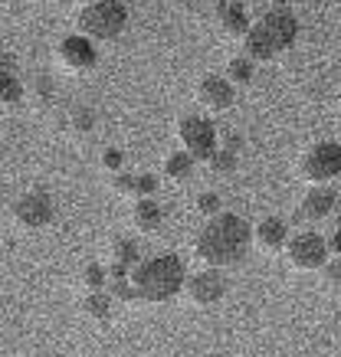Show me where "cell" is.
Wrapping results in <instances>:
<instances>
[{"label":"cell","instance_id":"obj_29","mask_svg":"<svg viewBox=\"0 0 341 357\" xmlns=\"http://www.w3.org/2000/svg\"><path fill=\"white\" fill-rule=\"evenodd\" d=\"M158 194V177L154 174H138V200Z\"/></svg>","mask_w":341,"mask_h":357},{"label":"cell","instance_id":"obj_12","mask_svg":"<svg viewBox=\"0 0 341 357\" xmlns=\"http://www.w3.org/2000/svg\"><path fill=\"white\" fill-rule=\"evenodd\" d=\"M335 204H338V197L331 187H308V194L298 204V217L308 220V223H319L335 210Z\"/></svg>","mask_w":341,"mask_h":357},{"label":"cell","instance_id":"obj_14","mask_svg":"<svg viewBox=\"0 0 341 357\" xmlns=\"http://www.w3.org/2000/svg\"><path fill=\"white\" fill-rule=\"evenodd\" d=\"M217 20H220V30L233 40H246V33L253 30V20L246 17V7H236L230 0L217 3Z\"/></svg>","mask_w":341,"mask_h":357},{"label":"cell","instance_id":"obj_15","mask_svg":"<svg viewBox=\"0 0 341 357\" xmlns=\"http://www.w3.org/2000/svg\"><path fill=\"white\" fill-rule=\"evenodd\" d=\"M165 223V210L154 197H144V200H135L132 206V227L142 229V233H158Z\"/></svg>","mask_w":341,"mask_h":357},{"label":"cell","instance_id":"obj_6","mask_svg":"<svg viewBox=\"0 0 341 357\" xmlns=\"http://www.w3.org/2000/svg\"><path fill=\"white\" fill-rule=\"evenodd\" d=\"M286 259L298 272H321L331 259L328 239H321L319 233H298V236L289 239Z\"/></svg>","mask_w":341,"mask_h":357},{"label":"cell","instance_id":"obj_8","mask_svg":"<svg viewBox=\"0 0 341 357\" xmlns=\"http://www.w3.org/2000/svg\"><path fill=\"white\" fill-rule=\"evenodd\" d=\"M56 59H59V66L69 69V73H89V69H96V63H99V50H96V43H92L89 36L73 33L66 40H59Z\"/></svg>","mask_w":341,"mask_h":357},{"label":"cell","instance_id":"obj_22","mask_svg":"<svg viewBox=\"0 0 341 357\" xmlns=\"http://www.w3.org/2000/svg\"><path fill=\"white\" fill-rule=\"evenodd\" d=\"M105 292H109L115 302H142V298H138V289H135L132 279H109Z\"/></svg>","mask_w":341,"mask_h":357},{"label":"cell","instance_id":"obj_10","mask_svg":"<svg viewBox=\"0 0 341 357\" xmlns=\"http://www.w3.org/2000/svg\"><path fill=\"white\" fill-rule=\"evenodd\" d=\"M256 26H263L266 36L279 46V53H286L289 46H296V40H298V20L292 10H275V7H269V10L259 17Z\"/></svg>","mask_w":341,"mask_h":357},{"label":"cell","instance_id":"obj_33","mask_svg":"<svg viewBox=\"0 0 341 357\" xmlns=\"http://www.w3.org/2000/svg\"><path fill=\"white\" fill-rule=\"evenodd\" d=\"M328 249H331V256H335V259H341V229H335V233H331Z\"/></svg>","mask_w":341,"mask_h":357},{"label":"cell","instance_id":"obj_19","mask_svg":"<svg viewBox=\"0 0 341 357\" xmlns=\"http://www.w3.org/2000/svg\"><path fill=\"white\" fill-rule=\"evenodd\" d=\"M82 312H86L92 321H109L112 314H115V298H112L109 292H92V295H86Z\"/></svg>","mask_w":341,"mask_h":357},{"label":"cell","instance_id":"obj_23","mask_svg":"<svg viewBox=\"0 0 341 357\" xmlns=\"http://www.w3.org/2000/svg\"><path fill=\"white\" fill-rule=\"evenodd\" d=\"M69 128L76 131V135H89V131L96 128V112L86 109V105H76V109L69 112Z\"/></svg>","mask_w":341,"mask_h":357},{"label":"cell","instance_id":"obj_30","mask_svg":"<svg viewBox=\"0 0 341 357\" xmlns=\"http://www.w3.org/2000/svg\"><path fill=\"white\" fill-rule=\"evenodd\" d=\"M321 275H325V282H328L331 289H341V259H335V256H331L328 266L321 269Z\"/></svg>","mask_w":341,"mask_h":357},{"label":"cell","instance_id":"obj_17","mask_svg":"<svg viewBox=\"0 0 341 357\" xmlns=\"http://www.w3.org/2000/svg\"><path fill=\"white\" fill-rule=\"evenodd\" d=\"M197 158L188 151H174L165 158V177L171 181V184H188L190 177H194V171H197Z\"/></svg>","mask_w":341,"mask_h":357},{"label":"cell","instance_id":"obj_34","mask_svg":"<svg viewBox=\"0 0 341 357\" xmlns=\"http://www.w3.org/2000/svg\"><path fill=\"white\" fill-rule=\"evenodd\" d=\"M3 76H17V56L3 53Z\"/></svg>","mask_w":341,"mask_h":357},{"label":"cell","instance_id":"obj_7","mask_svg":"<svg viewBox=\"0 0 341 357\" xmlns=\"http://www.w3.org/2000/svg\"><path fill=\"white\" fill-rule=\"evenodd\" d=\"M53 217H56V204L53 197L43 194V190H30V194L13 200V220L23 229H43L53 223Z\"/></svg>","mask_w":341,"mask_h":357},{"label":"cell","instance_id":"obj_26","mask_svg":"<svg viewBox=\"0 0 341 357\" xmlns=\"http://www.w3.org/2000/svg\"><path fill=\"white\" fill-rule=\"evenodd\" d=\"M23 96H26V89H23V82L17 76H3V105L7 109H13V105H20Z\"/></svg>","mask_w":341,"mask_h":357},{"label":"cell","instance_id":"obj_38","mask_svg":"<svg viewBox=\"0 0 341 357\" xmlns=\"http://www.w3.org/2000/svg\"><path fill=\"white\" fill-rule=\"evenodd\" d=\"M338 115H341V109H338Z\"/></svg>","mask_w":341,"mask_h":357},{"label":"cell","instance_id":"obj_4","mask_svg":"<svg viewBox=\"0 0 341 357\" xmlns=\"http://www.w3.org/2000/svg\"><path fill=\"white\" fill-rule=\"evenodd\" d=\"M302 181L308 187H331V181L341 177V144L338 141H319L312 144L298 161Z\"/></svg>","mask_w":341,"mask_h":357},{"label":"cell","instance_id":"obj_32","mask_svg":"<svg viewBox=\"0 0 341 357\" xmlns=\"http://www.w3.org/2000/svg\"><path fill=\"white\" fill-rule=\"evenodd\" d=\"M220 148H227V151H240L243 138L236 135V131H220Z\"/></svg>","mask_w":341,"mask_h":357},{"label":"cell","instance_id":"obj_25","mask_svg":"<svg viewBox=\"0 0 341 357\" xmlns=\"http://www.w3.org/2000/svg\"><path fill=\"white\" fill-rule=\"evenodd\" d=\"M207 167H210L213 174H230V171H236V151L217 148V151H213V158L207 161Z\"/></svg>","mask_w":341,"mask_h":357},{"label":"cell","instance_id":"obj_5","mask_svg":"<svg viewBox=\"0 0 341 357\" xmlns=\"http://www.w3.org/2000/svg\"><path fill=\"white\" fill-rule=\"evenodd\" d=\"M177 141H181V151L194 154L197 161L207 164L213 151L220 148V128L204 115H184L177 121Z\"/></svg>","mask_w":341,"mask_h":357},{"label":"cell","instance_id":"obj_20","mask_svg":"<svg viewBox=\"0 0 341 357\" xmlns=\"http://www.w3.org/2000/svg\"><path fill=\"white\" fill-rule=\"evenodd\" d=\"M109 266H102V262H89L86 269L79 272V285L86 289L89 295L92 292H105V285H109Z\"/></svg>","mask_w":341,"mask_h":357},{"label":"cell","instance_id":"obj_31","mask_svg":"<svg viewBox=\"0 0 341 357\" xmlns=\"http://www.w3.org/2000/svg\"><path fill=\"white\" fill-rule=\"evenodd\" d=\"M53 92H56V86L50 82L46 76H36V86H33V96H36V102L43 105V102H50L53 98Z\"/></svg>","mask_w":341,"mask_h":357},{"label":"cell","instance_id":"obj_18","mask_svg":"<svg viewBox=\"0 0 341 357\" xmlns=\"http://www.w3.org/2000/svg\"><path fill=\"white\" fill-rule=\"evenodd\" d=\"M109 256L115 266H125L128 272H135L138 266H142V246H138V239H128V236H119L115 243H112Z\"/></svg>","mask_w":341,"mask_h":357},{"label":"cell","instance_id":"obj_21","mask_svg":"<svg viewBox=\"0 0 341 357\" xmlns=\"http://www.w3.org/2000/svg\"><path fill=\"white\" fill-rule=\"evenodd\" d=\"M227 79H230L233 86H250L256 79V63L250 56H233L230 63H227Z\"/></svg>","mask_w":341,"mask_h":357},{"label":"cell","instance_id":"obj_9","mask_svg":"<svg viewBox=\"0 0 341 357\" xmlns=\"http://www.w3.org/2000/svg\"><path fill=\"white\" fill-rule=\"evenodd\" d=\"M188 298L194 305H200V308H210V305L223 302V295H227V275H223V269H204L194 272L188 279Z\"/></svg>","mask_w":341,"mask_h":357},{"label":"cell","instance_id":"obj_1","mask_svg":"<svg viewBox=\"0 0 341 357\" xmlns=\"http://www.w3.org/2000/svg\"><path fill=\"white\" fill-rule=\"evenodd\" d=\"M253 243V227L243 217L223 210L220 217L207 220L194 236V256L207 269H227V266H236V262L246 259Z\"/></svg>","mask_w":341,"mask_h":357},{"label":"cell","instance_id":"obj_35","mask_svg":"<svg viewBox=\"0 0 341 357\" xmlns=\"http://www.w3.org/2000/svg\"><path fill=\"white\" fill-rule=\"evenodd\" d=\"M269 3H273L275 10H289V0H269Z\"/></svg>","mask_w":341,"mask_h":357},{"label":"cell","instance_id":"obj_2","mask_svg":"<svg viewBox=\"0 0 341 357\" xmlns=\"http://www.w3.org/2000/svg\"><path fill=\"white\" fill-rule=\"evenodd\" d=\"M188 269L181 256L174 252H158L151 259H144L138 269L132 272V282L138 289V298L148 305H165L181 295V289H188Z\"/></svg>","mask_w":341,"mask_h":357},{"label":"cell","instance_id":"obj_16","mask_svg":"<svg viewBox=\"0 0 341 357\" xmlns=\"http://www.w3.org/2000/svg\"><path fill=\"white\" fill-rule=\"evenodd\" d=\"M243 56H250L253 63H273L275 56H279V46L266 36L263 26L253 23V30L246 33V40H243Z\"/></svg>","mask_w":341,"mask_h":357},{"label":"cell","instance_id":"obj_28","mask_svg":"<svg viewBox=\"0 0 341 357\" xmlns=\"http://www.w3.org/2000/svg\"><path fill=\"white\" fill-rule=\"evenodd\" d=\"M121 164H125V154L119 151V148H109V151L102 154V167L112 174H121Z\"/></svg>","mask_w":341,"mask_h":357},{"label":"cell","instance_id":"obj_11","mask_svg":"<svg viewBox=\"0 0 341 357\" xmlns=\"http://www.w3.org/2000/svg\"><path fill=\"white\" fill-rule=\"evenodd\" d=\"M197 102L207 112L220 115V112L233 109V102H236V86H233L227 76H204L197 82Z\"/></svg>","mask_w":341,"mask_h":357},{"label":"cell","instance_id":"obj_27","mask_svg":"<svg viewBox=\"0 0 341 357\" xmlns=\"http://www.w3.org/2000/svg\"><path fill=\"white\" fill-rule=\"evenodd\" d=\"M197 213H200V217H207V220L220 217V213H223L220 197H217V194H200L197 197Z\"/></svg>","mask_w":341,"mask_h":357},{"label":"cell","instance_id":"obj_24","mask_svg":"<svg viewBox=\"0 0 341 357\" xmlns=\"http://www.w3.org/2000/svg\"><path fill=\"white\" fill-rule=\"evenodd\" d=\"M112 190L121 197H132V200H138V174H112Z\"/></svg>","mask_w":341,"mask_h":357},{"label":"cell","instance_id":"obj_13","mask_svg":"<svg viewBox=\"0 0 341 357\" xmlns=\"http://www.w3.org/2000/svg\"><path fill=\"white\" fill-rule=\"evenodd\" d=\"M253 239H256V246L266 249V252H279V249H286L289 246L286 220H279V217L259 220V223L253 227Z\"/></svg>","mask_w":341,"mask_h":357},{"label":"cell","instance_id":"obj_36","mask_svg":"<svg viewBox=\"0 0 341 357\" xmlns=\"http://www.w3.org/2000/svg\"><path fill=\"white\" fill-rule=\"evenodd\" d=\"M79 7H92V3H99V0H76Z\"/></svg>","mask_w":341,"mask_h":357},{"label":"cell","instance_id":"obj_3","mask_svg":"<svg viewBox=\"0 0 341 357\" xmlns=\"http://www.w3.org/2000/svg\"><path fill=\"white\" fill-rule=\"evenodd\" d=\"M125 26H128L125 0H99V3L79 10V33L89 36L92 43H109L125 33Z\"/></svg>","mask_w":341,"mask_h":357},{"label":"cell","instance_id":"obj_37","mask_svg":"<svg viewBox=\"0 0 341 357\" xmlns=\"http://www.w3.org/2000/svg\"><path fill=\"white\" fill-rule=\"evenodd\" d=\"M230 3H236V7H243V3H246V0H230Z\"/></svg>","mask_w":341,"mask_h":357}]
</instances>
